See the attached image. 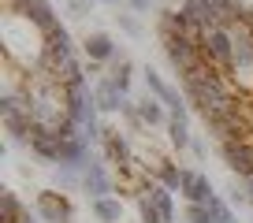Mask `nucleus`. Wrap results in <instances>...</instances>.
I'll use <instances>...</instances> for the list:
<instances>
[{
	"instance_id": "nucleus-17",
	"label": "nucleus",
	"mask_w": 253,
	"mask_h": 223,
	"mask_svg": "<svg viewBox=\"0 0 253 223\" xmlns=\"http://www.w3.org/2000/svg\"><path fill=\"white\" fill-rule=\"evenodd\" d=\"M26 208L15 201V193L11 190H0V223H19V216H23Z\"/></svg>"
},
{
	"instance_id": "nucleus-8",
	"label": "nucleus",
	"mask_w": 253,
	"mask_h": 223,
	"mask_svg": "<svg viewBox=\"0 0 253 223\" xmlns=\"http://www.w3.org/2000/svg\"><path fill=\"white\" fill-rule=\"evenodd\" d=\"M93 101H97V112H123L126 104H130V101H126V93L112 78H101L93 86Z\"/></svg>"
},
{
	"instance_id": "nucleus-10",
	"label": "nucleus",
	"mask_w": 253,
	"mask_h": 223,
	"mask_svg": "<svg viewBox=\"0 0 253 223\" xmlns=\"http://www.w3.org/2000/svg\"><path fill=\"white\" fill-rule=\"evenodd\" d=\"M30 152L41 156L45 164H63V145H60V138H56V130L38 127V134H34V142H30Z\"/></svg>"
},
{
	"instance_id": "nucleus-28",
	"label": "nucleus",
	"mask_w": 253,
	"mask_h": 223,
	"mask_svg": "<svg viewBox=\"0 0 253 223\" xmlns=\"http://www.w3.org/2000/svg\"><path fill=\"white\" fill-rule=\"evenodd\" d=\"M23 4H26V0H8V8H11V11H15V8H23Z\"/></svg>"
},
{
	"instance_id": "nucleus-14",
	"label": "nucleus",
	"mask_w": 253,
	"mask_h": 223,
	"mask_svg": "<svg viewBox=\"0 0 253 223\" xmlns=\"http://www.w3.org/2000/svg\"><path fill=\"white\" fill-rule=\"evenodd\" d=\"M145 193H149V201H153V205H157V212H160V216H164V220H168V223H171V220H175V205H171V190H168V186H164V183H149V186H145Z\"/></svg>"
},
{
	"instance_id": "nucleus-24",
	"label": "nucleus",
	"mask_w": 253,
	"mask_h": 223,
	"mask_svg": "<svg viewBox=\"0 0 253 223\" xmlns=\"http://www.w3.org/2000/svg\"><path fill=\"white\" fill-rule=\"evenodd\" d=\"M67 4H71V11H75V15H86L93 0H67Z\"/></svg>"
},
{
	"instance_id": "nucleus-9",
	"label": "nucleus",
	"mask_w": 253,
	"mask_h": 223,
	"mask_svg": "<svg viewBox=\"0 0 253 223\" xmlns=\"http://www.w3.org/2000/svg\"><path fill=\"white\" fill-rule=\"evenodd\" d=\"M209 8H212V26L231 30L235 23H242V15H246L250 4H242V0H209Z\"/></svg>"
},
{
	"instance_id": "nucleus-3",
	"label": "nucleus",
	"mask_w": 253,
	"mask_h": 223,
	"mask_svg": "<svg viewBox=\"0 0 253 223\" xmlns=\"http://www.w3.org/2000/svg\"><path fill=\"white\" fill-rule=\"evenodd\" d=\"M220 156L238 179L253 175V145L250 142H220Z\"/></svg>"
},
{
	"instance_id": "nucleus-20",
	"label": "nucleus",
	"mask_w": 253,
	"mask_h": 223,
	"mask_svg": "<svg viewBox=\"0 0 253 223\" xmlns=\"http://www.w3.org/2000/svg\"><path fill=\"white\" fill-rule=\"evenodd\" d=\"M168 138H171V145L175 149H186L194 138H190V127H186V119H168Z\"/></svg>"
},
{
	"instance_id": "nucleus-16",
	"label": "nucleus",
	"mask_w": 253,
	"mask_h": 223,
	"mask_svg": "<svg viewBox=\"0 0 253 223\" xmlns=\"http://www.w3.org/2000/svg\"><path fill=\"white\" fill-rule=\"evenodd\" d=\"M153 171H157V183H164L168 190H179V183H182V167H175L171 160H157V164H153Z\"/></svg>"
},
{
	"instance_id": "nucleus-18",
	"label": "nucleus",
	"mask_w": 253,
	"mask_h": 223,
	"mask_svg": "<svg viewBox=\"0 0 253 223\" xmlns=\"http://www.w3.org/2000/svg\"><path fill=\"white\" fill-rule=\"evenodd\" d=\"M45 52H75V45H71V34H67V26H56L52 34H45Z\"/></svg>"
},
{
	"instance_id": "nucleus-26",
	"label": "nucleus",
	"mask_w": 253,
	"mask_h": 223,
	"mask_svg": "<svg viewBox=\"0 0 253 223\" xmlns=\"http://www.w3.org/2000/svg\"><path fill=\"white\" fill-rule=\"evenodd\" d=\"M149 4H153V0H130V8H134V11H145Z\"/></svg>"
},
{
	"instance_id": "nucleus-4",
	"label": "nucleus",
	"mask_w": 253,
	"mask_h": 223,
	"mask_svg": "<svg viewBox=\"0 0 253 223\" xmlns=\"http://www.w3.org/2000/svg\"><path fill=\"white\" fill-rule=\"evenodd\" d=\"M38 216L45 223H71V201L56 190H41L38 193Z\"/></svg>"
},
{
	"instance_id": "nucleus-13",
	"label": "nucleus",
	"mask_w": 253,
	"mask_h": 223,
	"mask_svg": "<svg viewBox=\"0 0 253 223\" xmlns=\"http://www.w3.org/2000/svg\"><path fill=\"white\" fill-rule=\"evenodd\" d=\"M138 115H142V123L145 127H160L164 123L168 127V108H164V101H157V97H145V101H138Z\"/></svg>"
},
{
	"instance_id": "nucleus-21",
	"label": "nucleus",
	"mask_w": 253,
	"mask_h": 223,
	"mask_svg": "<svg viewBox=\"0 0 253 223\" xmlns=\"http://www.w3.org/2000/svg\"><path fill=\"white\" fill-rule=\"evenodd\" d=\"M186 223H216L209 205H186Z\"/></svg>"
},
{
	"instance_id": "nucleus-5",
	"label": "nucleus",
	"mask_w": 253,
	"mask_h": 223,
	"mask_svg": "<svg viewBox=\"0 0 253 223\" xmlns=\"http://www.w3.org/2000/svg\"><path fill=\"white\" fill-rule=\"evenodd\" d=\"M8 11H11V8H8ZM15 11H19V15H26L41 34H52L56 26H60V19H56V8L48 4V0H26L23 8H15Z\"/></svg>"
},
{
	"instance_id": "nucleus-25",
	"label": "nucleus",
	"mask_w": 253,
	"mask_h": 223,
	"mask_svg": "<svg viewBox=\"0 0 253 223\" xmlns=\"http://www.w3.org/2000/svg\"><path fill=\"white\" fill-rule=\"evenodd\" d=\"M242 190H246V197H250V205H253V175L242 179Z\"/></svg>"
},
{
	"instance_id": "nucleus-29",
	"label": "nucleus",
	"mask_w": 253,
	"mask_h": 223,
	"mask_svg": "<svg viewBox=\"0 0 253 223\" xmlns=\"http://www.w3.org/2000/svg\"><path fill=\"white\" fill-rule=\"evenodd\" d=\"M101 4H116V0H101Z\"/></svg>"
},
{
	"instance_id": "nucleus-12",
	"label": "nucleus",
	"mask_w": 253,
	"mask_h": 223,
	"mask_svg": "<svg viewBox=\"0 0 253 223\" xmlns=\"http://www.w3.org/2000/svg\"><path fill=\"white\" fill-rule=\"evenodd\" d=\"M82 186L93 193V201L97 197H112V179H108V171H104L101 164H89L86 171H82Z\"/></svg>"
},
{
	"instance_id": "nucleus-27",
	"label": "nucleus",
	"mask_w": 253,
	"mask_h": 223,
	"mask_svg": "<svg viewBox=\"0 0 253 223\" xmlns=\"http://www.w3.org/2000/svg\"><path fill=\"white\" fill-rule=\"evenodd\" d=\"M19 223H38V220H34V216H30V208H26V212L19 216Z\"/></svg>"
},
{
	"instance_id": "nucleus-6",
	"label": "nucleus",
	"mask_w": 253,
	"mask_h": 223,
	"mask_svg": "<svg viewBox=\"0 0 253 223\" xmlns=\"http://www.w3.org/2000/svg\"><path fill=\"white\" fill-rule=\"evenodd\" d=\"M179 190L186 193L190 205H209V197H212V183H209L201 171H194V167H182V183Z\"/></svg>"
},
{
	"instance_id": "nucleus-23",
	"label": "nucleus",
	"mask_w": 253,
	"mask_h": 223,
	"mask_svg": "<svg viewBox=\"0 0 253 223\" xmlns=\"http://www.w3.org/2000/svg\"><path fill=\"white\" fill-rule=\"evenodd\" d=\"M116 19H119V26H123L130 37H142V23H138L134 15H116Z\"/></svg>"
},
{
	"instance_id": "nucleus-11",
	"label": "nucleus",
	"mask_w": 253,
	"mask_h": 223,
	"mask_svg": "<svg viewBox=\"0 0 253 223\" xmlns=\"http://www.w3.org/2000/svg\"><path fill=\"white\" fill-rule=\"evenodd\" d=\"M101 145H104L108 164H116V167H126V164H130V145H126V138L119 134V130L104 127V130H101Z\"/></svg>"
},
{
	"instance_id": "nucleus-1",
	"label": "nucleus",
	"mask_w": 253,
	"mask_h": 223,
	"mask_svg": "<svg viewBox=\"0 0 253 223\" xmlns=\"http://www.w3.org/2000/svg\"><path fill=\"white\" fill-rule=\"evenodd\" d=\"M205 60L212 67H220L223 74H235V37H231V30H220V26H212V30L205 34Z\"/></svg>"
},
{
	"instance_id": "nucleus-19",
	"label": "nucleus",
	"mask_w": 253,
	"mask_h": 223,
	"mask_svg": "<svg viewBox=\"0 0 253 223\" xmlns=\"http://www.w3.org/2000/svg\"><path fill=\"white\" fill-rule=\"evenodd\" d=\"M130 71H134V64H130L126 56H119L116 64H112L108 78H112V82H116V86H119V89H123V93H126V89H130Z\"/></svg>"
},
{
	"instance_id": "nucleus-7",
	"label": "nucleus",
	"mask_w": 253,
	"mask_h": 223,
	"mask_svg": "<svg viewBox=\"0 0 253 223\" xmlns=\"http://www.w3.org/2000/svg\"><path fill=\"white\" fill-rule=\"evenodd\" d=\"M82 52H86L89 64H112V60H116V41H112L108 34L93 30V34L82 37Z\"/></svg>"
},
{
	"instance_id": "nucleus-15",
	"label": "nucleus",
	"mask_w": 253,
	"mask_h": 223,
	"mask_svg": "<svg viewBox=\"0 0 253 223\" xmlns=\"http://www.w3.org/2000/svg\"><path fill=\"white\" fill-rule=\"evenodd\" d=\"M89 212H93L101 223H119V220H123V205H119V197H97L93 205H89Z\"/></svg>"
},
{
	"instance_id": "nucleus-2",
	"label": "nucleus",
	"mask_w": 253,
	"mask_h": 223,
	"mask_svg": "<svg viewBox=\"0 0 253 223\" xmlns=\"http://www.w3.org/2000/svg\"><path fill=\"white\" fill-rule=\"evenodd\" d=\"M164 56H168V64H171L179 74L190 71V67H198L201 60H205V52H201L190 37H182V34H175V37L164 41Z\"/></svg>"
},
{
	"instance_id": "nucleus-22",
	"label": "nucleus",
	"mask_w": 253,
	"mask_h": 223,
	"mask_svg": "<svg viewBox=\"0 0 253 223\" xmlns=\"http://www.w3.org/2000/svg\"><path fill=\"white\" fill-rule=\"evenodd\" d=\"M209 208H212V216H216V223H238V220H235V212H231V208H227V205H223V201H220V197H216V193H212V197H209Z\"/></svg>"
}]
</instances>
